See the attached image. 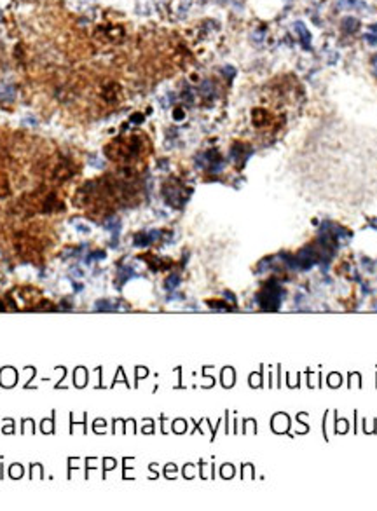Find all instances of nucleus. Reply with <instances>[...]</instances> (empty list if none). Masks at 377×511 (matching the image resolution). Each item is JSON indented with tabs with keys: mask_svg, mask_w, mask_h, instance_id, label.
I'll return each mask as SVG.
<instances>
[{
	"mask_svg": "<svg viewBox=\"0 0 377 511\" xmlns=\"http://www.w3.org/2000/svg\"><path fill=\"white\" fill-rule=\"evenodd\" d=\"M184 117H185L184 108H175V110H173V119H175V121H182Z\"/></svg>",
	"mask_w": 377,
	"mask_h": 511,
	"instance_id": "obj_10",
	"label": "nucleus"
},
{
	"mask_svg": "<svg viewBox=\"0 0 377 511\" xmlns=\"http://www.w3.org/2000/svg\"><path fill=\"white\" fill-rule=\"evenodd\" d=\"M100 96L103 98V101L108 105L119 103V101L122 100L121 84H119V82H114V81L103 82V84H101V89H100Z\"/></svg>",
	"mask_w": 377,
	"mask_h": 511,
	"instance_id": "obj_2",
	"label": "nucleus"
},
{
	"mask_svg": "<svg viewBox=\"0 0 377 511\" xmlns=\"http://www.w3.org/2000/svg\"><path fill=\"white\" fill-rule=\"evenodd\" d=\"M295 32L299 34L300 42L304 44V47H307V45H309V42H311V35H309V32L306 30V26H304L302 23H295Z\"/></svg>",
	"mask_w": 377,
	"mask_h": 511,
	"instance_id": "obj_6",
	"label": "nucleus"
},
{
	"mask_svg": "<svg viewBox=\"0 0 377 511\" xmlns=\"http://www.w3.org/2000/svg\"><path fill=\"white\" fill-rule=\"evenodd\" d=\"M96 37L101 39L103 42H110V44H119L124 39V28L119 25L114 26H98Z\"/></svg>",
	"mask_w": 377,
	"mask_h": 511,
	"instance_id": "obj_3",
	"label": "nucleus"
},
{
	"mask_svg": "<svg viewBox=\"0 0 377 511\" xmlns=\"http://www.w3.org/2000/svg\"><path fill=\"white\" fill-rule=\"evenodd\" d=\"M342 26L346 28V32H355L356 26H358V21H356L355 18H346L342 23Z\"/></svg>",
	"mask_w": 377,
	"mask_h": 511,
	"instance_id": "obj_8",
	"label": "nucleus"
},
{
	"mask_svg": "<svg viewBox=\"0 0 377 511\" xmlns=\"http://www.w3.org/2000/svg\"><path fill=\"white\" fill-rule=\"evenodd\" d=\"M131 121H135V123H141V121H143V117H141V115H133V117H131Z\"/></svg>",
	"mask_w": 377,
	"mask_h": 511,
	"instance_id": "obj_13",
	"label": "nucleus"
},
{
	"mask_svg": "<svg viewBox=\"0 0 377 511\" xmlns=\"http://www.w3.org/2000/svg\"><path fill=\"white\" fill-rule=\"evenodd\" d=\"M365 37H367V41H369L370 44H377V26H370Z\"/></svg>",
	"mask_w": 377,
	"mask_h": 511,
	"instance_id": "obj_9",
	"label": "nucleus"
},
{
	"mask_svg": "<svg viewBox=\"0 0 377 511\" xmlns=\"http://www.w3.org/2000/svg\"><path fill=\"white\" fill-rule=\"evenodd\" d=\"M177 283H178V278H177V276H173V278H170V281L166 283V288H173Z\"/></svg>",
	"mask_w": 377,
	"mask_h": 511,
	"instance_id": "obj_11",
	"label": "nucleus"
},
{
	"mask_svg": "<svg viewBox=\"0 0 377 511\" xmlns=\"http://www.w3.org/2000/svg\"><path fill=\"white\" fill-rule=\"evenodd\" d=\"M54 208H59L61 210V203L58 201V197L54 194H49L47 199L44 201V212H52Z\"/></svg>",
	"mask_w": 377,
	"mask_h": 511,
	"instance_id": "obj_7",
	"label": "nucleus"
},
{
	"mask_svg": "<svg viewBox=\"0 0 377 511\" xmlns=\"http://www.w3.org/2000/svg\"><path fill=\"white\" fill-rule=\"evenodd\" d=\"M141 152V140L137 136L131 138H115L114 141L105 147V154L108 159L115 161V163H128L138 157Z\"/></svg>",
	"mask_w": 377,
	"mask_h": 511,
	"instance_id": "obj_1",
	"label": "nucleus"
},
{
	"mask_svg": "<svg viewBox=\"0 0 377 511\" xmlns=\"http://www.w3.org/2000/svg\"><path fill=\"white\" fill-rule=\"evenodd\" d=\"M251 121H253V124H255L257 128H262L266 126L267 121H269V115H267V112L264 110V108H255V110L251 112Z\"/></svg>",
	"mask_w": 377,
	"mask_h": 511,
	"instance_id": "obj_5",
	"label": "nucleus"
},
{
	"mask_svg": "<svg viewBox=\"0 0 377 511\" xmlns=\"http://www.w3.org/2000/svg\"><path fill=\"white\" fill-rule=\"evenodd\" d=\"M72 174H74V166H72L68 161H61L59 164H56L54 171H52V176H54L56 180H59V182L70 178Z\"/></svg>",
	"mask_w": 377,
	"mask_h": 511,
	"instance_id": "obj_4",
	"label": "nucleus"
},
{
	"mask_svg": "<svg viewBox=\"0 0 377 511\" xmlns=\"http://www.w3.org/2000/svg\"><path fill=\"white\" fill-rule=\"evenodd\" d=\"M105 256V253H91V256H89V260H94V258H103Z\"/></svg>",
	"mask_w": 377,
	"mask_h": 511,
	"instance_id": "obj_12",
	"label": "nucleus"
}]
</instances>
